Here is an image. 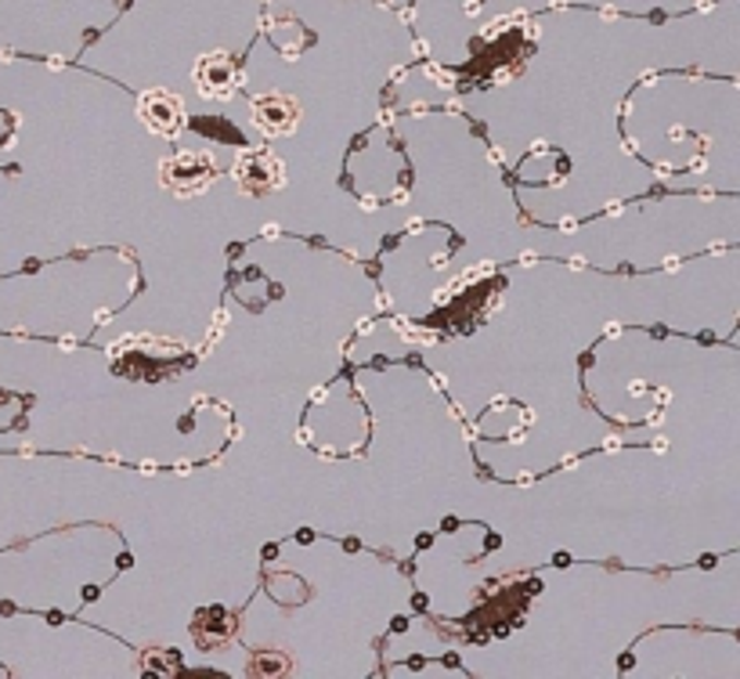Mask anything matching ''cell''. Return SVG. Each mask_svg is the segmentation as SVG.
<instances>
[{
	"label": "cell",
	"mask_w": 740,
	"mask_h": 679,
	"mask_svg": "<svg viewBox=\"0 0 740 679\" xmlns=\"http://www.w3.org/2000/svg\"><path fill=\"white\" fill-rule=\"evenodd\" d=\"M214 163L210 156H192V153H181L163 163V185H170L173 192H199L214 181Z\"/></svg>",
	"instance_id": "obj_1"
},
{
	"label": "cell",
	"mask_w": 740,
	"mask_h": 679,
	"mask_svg": "<svg viewBox=\"0 0 740 679\" xmlns=\"http://www.w3.org/2000/svg\"><path fill=\"white\" fill-rule=\"evenodd\" d=\"M137 117L156 134H178L184 123V106L178 95L170 90H148V95L137 101Z\"/></svg>",
	"instance_id": "obj_2"
},
{
	"label": "cell",
	"mask_w": 740,
	"mask_h": 679,
	"mask_svg": "<svg viewBox=\"0 0 740 679\" xmlns=\"http://www.w3.org/2000/svg\"><path fill=\"white\" fill-rule=\"evenodd\" d=\"M239 185L246 192H275L286 181V170L275 156L268 153H257V156H246L235 170Z\"/></svg>",
	"instance_id": "obj_3"
},
{
	"label": "cell",
	"mask_w": 740,
	"mask_h": 679,
	"mask_svg": "<svg viewBox=\"0 0 740 679\" xmlns=\"http://www.w3.org/2000/svg\"><path fill=\"white\" fill-rule=\"evenodd\" d=\"M195 80H199V90L206 98H225V95H231V87H235L239 73L228 54L214 51L199 62V69H195Z\"/></svg>",
	"instance_id": "obj_4"
},
{
	"label": "cell",
	"mask_w": 740,
	"mask_h": 679,
	"mask_svg": "<svg viewBox=\"0 0 740 679\" xmlns=\"http://www.w3.org/2000/svg\"><path fill=\"white\" fill-rule=\"evenodd\" d=\"M253 120L264 134H289L300 120V109L293 98H282V95H271V98H260L257 106H253Z\"/></svg>",
	"instance_id": "obj_5"
}]
</instances>
